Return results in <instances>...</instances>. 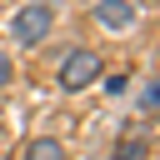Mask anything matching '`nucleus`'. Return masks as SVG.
<instances>
[{
    "mask_svg": "<svg viewBox=\"0 0 160 160\" xmlns=\"http://www.w3.org/2000/svg\"><path fill=\"white\" fill-rule=\"evenodd\" d=\"M50 30H55V10H50L45 0L20 5V10H15V20H10V40H15V45H25V50L45 45V40H50Z\"/></svg>",
    "mask_w": 160,
    "mask_h": 160,
    "instance_id": "nucleus-1",
    "label": "nucleus"
},
{
    "mask_svg": "<svg viewBox=\"0 0 160 160\" xmlns=\"http://www.w3.org/2000/svg\"><path fill=\"white\" fill-rule=\"evenodd\" d=\"M140 155H145V140H140V135L130 130V135H125V140L115 145V160H140Z\"/></svg>",
    "mask_w": 160,
    "mask_h": 160,
    "instance_id": "nucleus-6",
    "label": "nucleus"
},
{
    "mask_svg": "<svg viewBox=\"0 0 160 160\" xmlns=\"http://www.w3.org/2000/svg\"><path fill=\"white\" fill-rule=\"evenodd\" d=\"M10 80H15V65H10V55H5V50H0V90H5V85H10Z\"/></svg>",
    "mask_w": 160,
    "mask_h": 160,
    "instance_id": "nucleus-7",
    "label": "nucleus"
},
{
    "mask_svg": "<svg viewBox=\"0 0 160 160\" xmlns=\"http://www.w3.org/2000/svg\"><path fill=\"white\" fill-rule=\"evenodd\" d=\"M25 160H65V145H60L55 135H35V140L25 145Z\"/></svg>",
    "mask_w": 160,
    "mask_h": 160,
    "instance_id": "nucleus-4",
    "label": "nucleus"
},
{
    "mask_svg": "<svg viewBox=\"0 0 160 160\" xmlns=\"http://www.w3.org/2000/svg\"><path fill=\"white\" fill-rule=\"evenodd\" d=\"M155 110H160V85H155V75H145L140 80V115L155 120Z\"/></svg>",
    "mask_w": 160,
    "mask_h": 160,
    "instance_id": "nucleus-5",
    "label": "nucleus"
},
{
    "mask_svg": "<svg viewBox=\"0 0 160 160\" xmlns=\"http://www.w3.org/2000/svg\"><path fill=\"white\" fill-rule=\"evenodd\" d=\"M55 80H60V90H85V85H95V80H100V55L85 50V45L70 50V55L60 60V75H55Z\"/></svg>",
    "mask_w": 160,
    "mask_h": 160,
    "instance_id": "nucleus-2",
    "label": "nucleus"
},
{
    "mask_svg": "<svg viewBox=\"0 0 160 160\" xmlns=\"http://www.w3.org/2000/svg\"><path fill=\"white\" fill-rule=\"evenodd\" d=\"M125 85H130V75H115V80H105V90H110V95H125Z\"/></svg>",
    "mask_w": 160,
    "mask_h": 160,
    "instance_id": "nucleus-8",
    "label": "nucleus"
},
{
    "mask_svg": "<svg viewBox=\"0 0 160 160\" xmlns=\"http://www.w3.org/2000/svg\"><path fill=\"white\" fill-rule=\"evenodd\" d=\"M90 15H95V25H105V30H130V25L140 20L135 0H95Z\"/></svg>",
    "mask_w": 160,
    "mask_h": 160,
    "instance_id": "nucleus-3",
    "label": "nucleus"
}]
</instances>
